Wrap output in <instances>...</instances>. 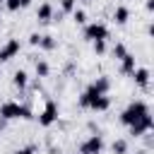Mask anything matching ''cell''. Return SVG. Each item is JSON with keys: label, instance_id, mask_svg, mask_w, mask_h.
Wrapping results in <instances>:
<instances>
[{"label": "cell", "instance_id": "6da1fadb", "mask_svg": "<svg viewBox=\"0 0 154 154\" xmlns=\"http://www.w3.org/2000/svg\"><path fill=\"white\" fill-rule=\"evenodd\" d=\"M147 113H149V106H147L144 101H140V99H137V101H132V103L120 113V123L130 128L132 123H137V120H140L142 116H147Z\"/></svg>", "mask_w": 154, "mask_h": 154}, {"label": "cell", "instance_id": "7a4b0ae2", "mask_svg": "<svg viewBox=\"0 0 154 154\" xmlns=\"http://www.w3.org/2000/svg\"><path fill=\"white\" fill-rule=\"evenodd\" d=\"M0 118L2 120H14V118H31V111L17 101H5L0 106Z\"/></svg>", "mask_w": 154, "mask_h": 154}, {"label": "cell", "instance_id": "3957f363", "mask_svg": "<svg viewBox=\"0 0 154 154\" xmlns=\"http://www.w3.org/2000/svg\"><path fill=\"white\" fill-rule=\"evenodd\" d=\"M84 38H87V41H106V38H108L106 24H101V22L87 24V26H84Z\"/></svg>", "mask_w": 154, "mask_h": 154}, {"label": "cell", "instance_id": "277c9868", "mask_svg": "<svg viewBox=\"0 0 154 154\" xmlns=\"http://www.w3.org/2000/svg\"><path fill=\"white\" fill-rule=\"evenodd\" d=\"M55 120H58V103L55 101H46V108L38 116V125L41 128H51Z\"/></svg>", "mask_w": 154, "mask_h": 154}, {"label": "cell", "instance_id": "5b68a950", "mask_svg": "<svg viewBox=\"0 0 154 154\" xmlns=\"http://www.w3.org/2000/svg\"><path fill=\"white\" fill-rule=\"evenodd\" d=\"M101 149H103V137L101 135H89L79 144V154H101Z\"/></svg>", "mask_w": 154, "mask_h": 154}, {"label": "cell", "instance_id": "8992f818", "mask_svg": "<svg viewBox=\"0 0 154 154\" xmlns=\"http://www.w3.org/2000/svg\"><path fill=\"white\" fill-rule=\"evenodd\" d=\"M154 128V118H152V113H147V116H142L137 123H132L130 125V135L132 137H142L147 130H152Z\"/></svg>", "mask_w": 154, "mask_h": 154}, {"label": "cell", "instance_id": "52a82bcc", "mask_svg": "<svg viewBox=\"0 0 154 154\" xmlns=\"http://www.w3.org/2000/svg\"><path fill=\"white\" fill-rule=\"evenodd\" d=\"M19 51H22V43H19L17 38H10V41H7V43L0 48V65H2L5 60H12V58H14Z\"/></svg>", "mask_w": 154, "mask_h": 154}, {"label": "cell", "instance_id": "ba28073f", "mask_svg": "<svg viewBox=\"0 0 154 154\" xmlns=\"http://www.w3.org/2000/svg\"><path fill=\"white\" fill-rule=\"evenodd\" d=\"M132 79H135V84H137L140 89H149V70H147V67H135Z\"/></svg>", "mask_w": 154, "mask_h": 154}, {"label": "cell", "instance_id": "9c48e42d", "mask_svg": "<svg viewBox=\"0 0 154 154\" xmlns=\"http://www.w3.org/2000/svg\"><path fill=\"white\" fill-rule=\"evenodd\" d=\"M89 89H94L99 96H106L108 89H111V79H108V77H96V79L89 84Z\"/></svg>", "mask_w": 154, "mask_h": 154}, {"label": "cell", "instance_id": "30bf717a", "mask_svg": "<svg viewBox=\"0 0 154 154\" xmlns=\"http://www.w3.org/2000/svg\"><path fill=\"white\" fill-rule=\"evenodd\" d=\"M36 19L38 22H51L53 19V5L51 2H43V5H38V10H36Z\"/></svg>", "mask_w": 154, "mask_h": 154}, {"label": "cell", "instance_id": "8fae6325", "mask_svg": "<svg viewBox=\"0 0 154 154\" xmlns=\"http://www.w3.org/2000/svg\"><path fill=\"white\" fill-rule=\"evenodd\" d=\"M120 72H123V75H132V72H135V55H132V53H128V55L120 60Z\"/></svg>", "mask_w": 154, "mask_h": 154}, {"label": "cell", "instance_id": "7c38bea8", "mask_svg": "<svg viewBox=\"0 0 154 154\" xmlns=\"http://www.w3.org/2000/svg\"><path fill=\"white\" fill-rule=\"evenodd\" d=\"M96 96H99V94H96L94 89H89V87H87V89L79 94V106H82V108H89V106H91V101H94Z\"/></svg>", "mask_w": 154, "mask_h": 154}, {"label": "cell", "instance_id": "4fadbf2b", "mask_svg": "<svg viewBox=\"0 0 154 154\" xmlns=\"http://www.w3.org/2000/svg\"><path fill=\"white\" fill-rule=\"evenodd\" d=\"M128 19H130V10H128L125 5L116 7V12H113V22H116V24H125Z\"/></svg>", "mask_w": 154, "mask_h": 154}, {"label": "cell", "instance_id": "5bb4252c", "mask_svg": "<svg viewBox=\"0 0 154 154\" xmlns=\"http://www.w3.org/2000/svg\"><path fill=\"white\" fill-rule=\"evenodd\" d=\"M89 108H91V111H108V108H111V99H108V96H96Z\"/></svg>", "mask_w": 154, "mask_h": 154}, {"label": "cell", "instance_id": "9a60e30c", "mask_svg": "<svg viewBox=\"0 0 154 154\" xmlns=\"http://www.w3.org/2000/svg\"><path fill=\"white\" fill-rule=\"evenodd\" d=\"M12 82H14L17 89H26V84H29V75H26L24 70H17L14 77H12Z\"/></svg>", "mask_w": 154, "mask_h": 154}, {"label": "cell", "instance_id": "2e32d148", "mask_svg": "<svg viewBox=\"0 0 154 154\" xmlns=\"http://www.w3.org/2000/svg\"><path fill=\"white\" fill-rule=\"evenodd\" d=\"M55 46H58V41H55L53 36H48V34L41 36V41H38V48H41V51H53Z\"/></svg>", "mask_w": 154, "mask_h": 154}, {"label": "cell", "instance_id": "e0dca14e", "mask_svg": "<svg viewBox=\"0 0 154 154\" xmlns=\"http://www.w3.org/2000/svg\"><path fill=\"white\" fill-rule=\"evenodd\" d=\"M111 152H113V154H128V142H125V140H113Z\"/></svg>", "mask_w": 154, "mask_h": 154}, {"label": "cell", "instance_id": "ac0fdd59", "mask_svg": "<svg viewBox=\"0 0 154 154\" xmlns=\"http://www.w3.org/2000/svg\"><path fill=\"white\" fill-rule=\"evenodd\" d=\"M48 72H51L48 63L46 60H36V77H48Z\"/></svg>", "mask_w": 154, "mask_h": 154}, {"label": "cell", "instance_id": "d6986e66", "mask_svg": "<svg viewBox=\"0 0 154 154\" xmlns=\"http://www.w3.org/2000/svg\"><path fill=\"white\" fill-rule=\"evenodd\" d=\"M125 55H128V48H125L123 43H116V46H113V58H116V60H123Z\"/></svg>", "mask_w": 154, "mask_h": 154}, {"label": "cell", "instance_id": "ffe728a7", "mask_svg": "<svg viewBox=\"0 0 154 154\" xmlns=\"http://www.w3.org/2000/svg\"><path fill=\"white\" fill-rule=\"evenodd\" d=\"M72 19H75L77 24H87V12H84V10H75V12H72Z\"/></svg>", "mask_w": 154, "mask_h": 154}, {"label": "cell", "instance_id": "44dd1931", "mask_svg": "<svg viewBox=\"0 0 154 154\" xmlns=\"http://www.w3.org/2000/svg\"><path fill=\"white\" fill-rule=\"evenodd\" d=\"M91 46H94V53L96 55H103L106 53V41H91Z\"/></svg>", "mask_w": 154, "mask_h": 154}, {"label": "cell", "instance_id": "7402d4cb", "mask_svg": "<svg viewBox=\"0 0 154 154\" xmlns=\"http://www.w3.org/2000/svg\"><path fill=\"white\" fill-rule=\"evenodd\" d=\"M63 12H75L77 10V0H63Z\"/></svg>", "mask_w": 154, "mask_h": 154}, {"label": "cell", "instance_id": "603a6c76", "mask_svg": "<svg viewBox=\"0 0 154 154\" xmlns=\"http://www.w3.org/2000/svg\"><path fill=\"white\" fill-rule=\"evenodd\" d=\"M2 5H5V10H10V12H17V10H19V0H5Z\"/></svg>", "mask_w": 154, "mask_h": 154}, {"label": "cell", "instance_id": "cb8c5ba5", "mask_svg": "<svg viewBox=\"0 0 154 154\" xmlns=\"http://www.w3.org/2000/svg\"><path fill=\"white\" fill-rule=\"evenodd\" d=\"M34 152H36V147H34V144H29V147H22V149H17L14 154H34Z\"/></svg>", "mask_w": 154, "mask_h": 154}, {"label": "cell", "instance_id": "d4e9b609", "mask_svg": "<svg viewBox=\"0 0 154 154\" xmlns=\"http://www.w3.org/2000/svg\"><path fill=\"white\" fill-rule=\"evenodd\" d=\"M38 41H41V34H31V36H29V43H31V46H38Z\"/></svg>", "mask_w": 154, "mask_h": 154}, {"label": "cell", "instance_id": "484cf974", "mask_svg": "<svg viewBox=\"0 0 154 154\" xmlns=\"http://www.w3.org/2000/svg\"><path fill=\"white\" fill-rule=\"evenodd\" d=\"M31 5V0H19V10H24V7H29Z\"/></svg>", "mask_w": 154, "mask_h": 154}, {"label": "cell", "instance_id": "4316f807", "mask_svg": "<svg viewBox=\"0 0 154 154\" xmlns=\"http://www.w3.org/2000/svg\"><path fill=\"white\" fill-rule=\"evenodd\" d=\"M147 12H154V0H147Z\"/></svg>", "mask_w": 154, "mask_h": 154}, {"label": "cell", "instance_id": "83f0119b", "mask_svg": "<svg viewBox=\"0 0 154 154\" xmlns=\"http://www.w3.org/2000/svg\"><path fill=\"white\" fill-rule=\"evenodd\" d=\"M2 2H5V0H0V12H2V7H5V5H2Z\"/></svg>", "mask_w": 154, "mask_h": 154}, {"label": "cell", "instance_id": "f1b7e54d", "mask_svg": "<svg viewBox=\"0 0 154 154\" xmlns=\"http://www.w3.org/2000/svg\"><path fill=\"white\" fill-rule=\"evenodd\" d=\"M0 75H2V65H0Z\"/></svg>", "mask_w": 154, "mask_h": 154}, {"label": "cell", "instance_id": "f546056e", "mask_svg": "<svg viewBox=\"0 0 154 154\" xmlns=\"http://www.w3.org/2000/svg\"><path fill=\"white\" fill-rule=\"evenodd\" d=\"M84 2H89V0H84Z\"/></svg>", "mask_w": 154, "mask_h": 154}, {"label": "cell", "instance_id": "4dcf8cb0", "mask_svg": "<svg viewBox=\"0 0 154 154\" xmlns=\"http://www.w3.org/2000/svg\"><path fill=\"white\" fill-rule=\"evenodd\" d=\"M140 154H144V152H140Z\"/></svg>", "mask_w": 154, "mask_h": 154}]
</instances>
